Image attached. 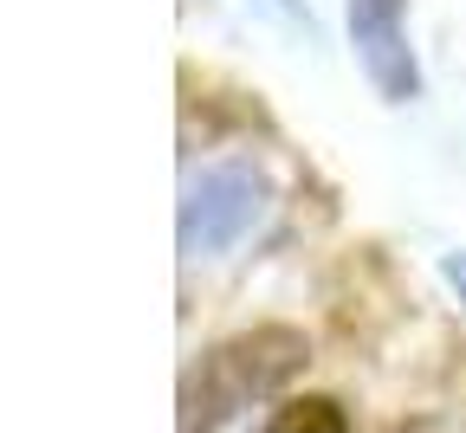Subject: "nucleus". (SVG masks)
<instances>
[{
	"label": "nucleus",
	"mask_w": 466,
	"mask_h": 433,
	"mask_svg": "<svg viewBox=\"0 0 466 433\" xmlns=\"http://www.w3.org/2000/svg\"><path fill=\"white\" fill-rule=\"evenodd\" d=\"M305 362H311V343L291 324H259L247 337L214 343L182 382V433H208V427L233 420L240 408L279 395Z\"/></svg>",
	"instance_id": "obj_1"
},
{
	"label": "nucleus",
	"mask_w": 466,
	"mask_h": 433,
	"mask_svg": "<svg viewBox=\"0 0 466 433\" xmlns=\"http://www.w3.org/2000/svg\"><path fill=\"white\" fill-rule=\"evenodd\" d=\"M266 433H350V414L330 395H305V401H285Z\"/></svg>",
	"instance_id": "obj_4"
},
{
	"label": "nucleus",
	"mask_w": 466,
	"mask_h": 433,
	"mask_svg": "<svg viewBox=\"0 0 466 433\" xmlns=\"http://www.w3.org/2000/svg\"><path fill=\"white\" fill-rule=\"evenodd\" d=\"M266 175L259 162L247 156H227V162H208L201 175H188L182 188V253L188 259H214L227 246H240L259 220H266Z\"/></svg>",
	"instance_id": "obj_2"
},
{
	"label": "nucleus",
	"mask_w": 466,
	"mask_h": 433,
	"mask_svg": "<svg viewBox=\"0 0 466 433\" xmlns=\"http://www.w3.org/2000/svg\"><path fill=\"white\" fill-rule=\"evenodd\" d=\"M343 20L376 97L389 104L421 97V65H415V45H408V0H343Z\"/></svg>",
	"instance_id": "obj_3"
},
{
	"label": "nucleus",
	"mask_w": 466,
	"mask_h": 433,
	"mask_svg": "<svg viewBox=\"0 0 466 433\" xmlns=\"http://www.w3.org/2000/svg\"><path fill=\"white\" fill-rule=\"evenodd\" d=\"M247 7H253L259 20L285 26V33H299V39H318V20H311V7H305V0H247Z\"/></svg>",
	"instance_id": "obj_5"
},
{
	"label": "nucleus",
	"mask_w": 466,
	"mask_h": 433,
	"mask_svg": "<svg viewBox=\"0 0 466 433\" xmlns=\"http://www.w3.org/2000/svg\"><path fill=\"white\" fill-rule=\"evenodd\" d=\"M441 278H447V285L460 291V304H466V253H447V259H441Z\"/></svg>",
	"instance_id": "obj_6"
}]
</instances>
